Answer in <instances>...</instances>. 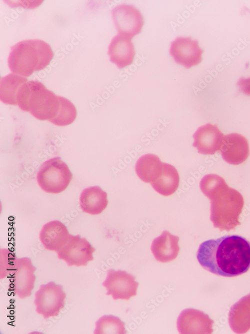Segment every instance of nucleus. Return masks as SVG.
Segmentation results:
<instances>
[{
  "instance_id": "a211bd4d",
  "label": "nucleus",
  "mask_w": 250,
  "mask_h": 334,
  "mask_svg": "<svg viewBox=\"0 0 250 334\" xmlns=\"http://www.w3.org/2000/svg\"><path fill=\"white\" fill-rule=\"evenodd\" d=\"M107 193L99 186H94L82 190L80 196L82 211L91 215H98L106 207Z\"/></svg>"
},
{
  "instance_id": "dca6fc26",
  "label": "nucleus",
  "mask_w": 250,
  "mask_h": 334,
  "mask_svg": "<svg viewBox=\"0 0 250 334\" xmlns=\"http://www.w3.org/2000/svg\"><path fill=\"white\" fill-rule=\"evenodd\" d=\"M70 234L66 227L58 220L46 223L40 233V239L46 249L57 252L66 243Z\"/></svg>"
},
{
  "instance_id": "4468645a",
  "label": "nucleus",
  "mask_w": 250,
  "mask_h": 334,
  "mask_svg": "<svg viewBox=\"0 0 250 334\" xmlns=\"http://www.w3.org/2000/svg\"><path fill=\"white\" fill-rule=\"evenodd\" d=\"M193 146L204 155H213L220 150L224 134L214 125L207 124L199 127L193 135Z\"/></svg>"
},
{
  "instance_id": "9d476101",
  "label": "nucleus",
  "mask_w": 250,
  "mask_h": 334,
  "mask_svg": "<svg viewBox=\"0 0 250 334\" xmlns=\"http://www.w3.org/2000/svg\"><path fill=\"white\" fill-rule=\"evenodd\" d=\"M203 50L196 40L178 37L172 42L170 54L175 61L186 68L198 65L202 60Z\"/></svg>"
},
{
  "instance_id": "4be33fe9",
  "label": "nucleus",
  "mask_w": 250,
  "mask_h": 334,
  "mask_svg": "<svg viewBox=\"0 0 250 334\" xmlns=\"http://www.w3.org/2000/svg\"><path fill=\"white\" fill-rule=\"evenodd\" d=\"M94 334L126 333L124 323L118 317L104 315L96 323Z\"/></svg>"
},
{
  "instance_id": "f03ea898",
  "label": "nucleus",
  "mask_w": 250,
  "mask_h": 334,
  "mask_svg": "<svg viewBox=\"0 0 250 334\" xmlns=\"http://www.w3.org/2000/svg\"><path fill=\"white\" fill-rule=\"evenodd\" d=\"M200 188L210 200V220L220 231L234 229L240 224L239 216L244 205L240 192L230 187L224 179L214 174L202 179Z\"/></svg>"
},
{
  "instance_id": "20e7f679",
  "label": "nucleus",
  "mask_w": 250,
  "mask_h": 334,
  "mask_svg": "<svg viewBox=\"0 0 250 334\" xmlns=\"http://www.w3.org/2000/svg\"><path fill=\"white\" fill-rule=\"evenodd\" d=\"M53 57V51L46 42L26 40L10 47L8 63L13 74L29 77L34 72L44 69Z\"/></svg>"
},
{
  "instance_id": "f3484780",
  "label": "nucleus",
  "mask_w": 250,
  "mask_h": 334,
  "mask_svg": "<svg viewBox=\"0 0 250 334\" xmlns=\"http://www.w3.org/2000/svg\"><path fill=\"white\" fill-rule=\"evenodd\" d=\"M179 238L172 235L168 231H164L152 242L151 250L156 260L168 262L174 260L178 256L180 247Z\"/></svg>"
},
{
  "instance_id": "0eeeda50",
  "label": "nucleus",
  "mask_w": 250,
  "mask_h": 334,
  "mask_svg": "<svg viewBox=\"0 0 250 334\" xmlns=\"http://www.w3.org/2000/svg\"><path fill=\"white\" fill-rule=\"evenodd\" d=\"M94 248L84 237L80 235H70L64 244L56 252L58 258L70 266H86L94 260Z\"/></svg>"
},
{
  "instance_id": "1a4fd4ad",
  "label": "nucleus",
  "mask_w": 250,
  "mask_h": 334,
  "mask_svg": "<svg viewBox=\"0 0 250 334\" xmlns=\"http://www.w3.org/2000/svg\"><path fill=\"white\" fill-rule=\"evenodd\" d=\"M112 15L119 34L132 38L140 33L144 24L143 17L134 7L120 4L112 9Z\"/></svg>"
},
{
  "instance_id": "7ed1b4c3",
  "label": "nucleus",
  "mask_w": 250,
  "mask_h": 334,
  "mask_svg": "<svg viewBox=\"0 0 250 334\" xmlns=\"http://www.w3.org/2000/svg\"><path fill=\"white\" fill-rule=\"evenodd\" d=\"M64 98L47 89L41 82L30 80L20 88L16 102L22 110L30 112L36 119L48 120L54 124L58 115Z\"/></svg>"
},
{
  "instance_id": "f257e3e1",
  "label": "nucleus",
  "mask_w": 250,
  "mask_h": 334,
  "mask_svg": "<svg viewBox=\"0 0 250 334\" xmlns=\"http://www.w3.org/2000/svg\"><path fill=\"white\" fill-rule=\"evenodd\" d=\"M196 257L202 267L214 274L238 276L250 267V242L236 235L208 240L200 245Z\"/></svg>"
},
{
  "instance_id": "412c9836",
  "label": "nucleus",
  "mask_w": 250,
  "mask_h": 334,
  "mask_svg": "<svg viewBox=\"0 0 250 334\" xmlns=\"http://www.w3.org/2000/svg\"><path fill=\"white\" fill-rule=\"evenodd\" d=\"M162 163L156 155L147 154L137 161L135 169L138 176L146 183H151L160 172Z\"/></svg>"
},
{
  "instance_id": "b1692460",
  "label": "nucleus",
  "mask_w": 250,
  "mask_h": 334,
  "mask_svg": "<svg viewBox=\"0 0 250 334\" xmlns=\"http://www.w3.org/2000/svg\"><path fill=\"white\" fill-rule=\"evenodd\" d=\"M238 85L244 94L250 96V77L240 78L238 82Z\"/></svg>"
},
{
  "instance_id": "ddd939ff",
  "label": "nucleus",
  "mask_w": 250,
  "mask_h": 334,
  "mask_svg": "<svg viewBox=\"0 0 250 334\" xmlns=\"http://www.w3.org/2000/svg\"><path fill=\"white\" fill-rule=\"evenodd\" d=\"M220 151L224 160L232 165L243 163L250 154L246 139L238 133H231L224 136Z\"/></svg>"
},
{
  "instance_id": "2eb2a0df",
  "label": "nucleus",
  "mask_w": 250,
  "mask_h": 334,
  "mask_svg": "<svg viewBox=\"0 0 250 334\" xmlns=\"http://www.w3.org/2000/svg\"><path fill=\"white\" fill-rule=\"evenodd\" d=\"M110 60L119 68L130 65L134 59L135 51L131 38L118 34L112 40L108 49Z\"/></svg>"
},
{
  "instance_id": "6e6552de",
  "label": "nucleus",
  "mask_w": 250,
  "mask_h": 334,
  "mask_svg": "<svg viewBox=\"0 0 250 334\" xmlns=\"http://www.w3.org/2000/svg\"><path fill=\"white\" fill-rule=\"evenodd\" d=\"M102 285L106 290V294L112 295L114 299L128 300L136 295L138 283L133 275L124 271L110 269Z\"/></svg>"
},
{
  "instance_id": "39448f33",
  "label": "nucleus",
  "mask_w": 250,
  "mask_h": 334,
  "mask_svg": "<svg viewBox=\"0 0 250 334\" xmlns=\"http://www.w3.org/2000/svg\"><path fill=\"white\" fill-rule=\"evenodd\" d=\"M72 177L66 164L58 157L44 162L36 175L37 182L40 188L46 192L54 194L64 191Z\"/></svg>"
},
{
  "instance_id": "5701e85b",
  "label": "nucleus",
  "mask_w": 250,
  "mask_h": 334,
  "mask_svg": "<svg viewBox=\"0 0 250 334\" xmlns=\"http://www.w3.org/2000/svg\"><path fill=\"white\" fill-rule=\"evenodd\" d=\"M18 257L14 253L6 249H0V279L12 275Z\"/></svg>"
},
{
  "instance_id": "aec40b11",
  "label": "nucleus",
  "mask_w": 250,
  "mask_h": 334,
  "mask_svg": "<svg viewBox=\"0 0 250 334\" xmlns=\"http://www.w3.org/2000/svg\"><path fill=\"white\" fill-rule=\"evenodd\" d=\"M27 82L22 76L10 74L0 79V99L4 103L16 105V98L19 90Z\"/></svg>"
},
{
  "instance_id": "f8f14e48",
  "label": "nucleus",
  "mask_w": 250,
  "mask_h": 334,
  "mask_svg": "<svg viewBox=\"0 0 250 334\" xmlns=\"http://www.w3.org/2000/svg\"><path fill=\"white\" fill-rule=\"evenodd\" d=\"M214 321L202 311L188 308L184 310L177 320L178 331L181 334L210 333Z\"/></svg>"
},
{
  "instance_id": "423d86ee",
  "label": "nucleus",
  "mask_w": 250,
  "mask_h": 334,
  "mask_svg": "<svg viewBox=\"0 0 250 334\" xmlns=\"http://www.w3.org/2000/svg\"><path fill=\"white\" fill-rule=\"evenodd\" d=\"M66 298L61 285L53 281L42 284L34 294L36 311L44 318L57 316L64 306Z\"/></svg>"
},
{
  "instance_id": "9b49d317",
  "label": "nucleus",
  "mask_w": 250,
  "mask_h": 334,
  "mask_svg": "<svg viewBox=\"0 0 250 334\" xmlns=\"http://www.w3.org/2000/svg\"><path fill=\"white\" fill-rule=\"evenodd\" d=\"M36 267L28 257L18 258L12 275L15 294L24 299L31 295L34 288Z\"/></svg>"
},
{
  "instance_id": "6ab92c4d",
  "label": "nucleus",
  "mask_w": 250,
  "mask_h": 334,
  "mask_svg": "<svg viewBox=\"0 0 250 334\" xmlns=\"http://www.w3.org/2000/svg\"><path fill=\"white\" fill-rule=\"evenodd\" d=\"M179 183L180 177L176 168L170 164L162 163L160 172L151 184L160 194L170 196L176 191Z\"/></svg>"
}]
</instances>
